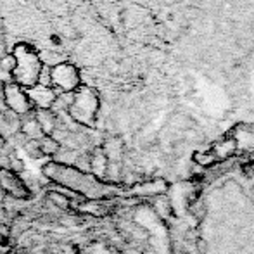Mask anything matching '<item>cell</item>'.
Masks as SVG:
<instances>
[{
	"instance_id": "13",
	"label": "cell",
	"mask_w": 254,
	"mask_h": 254,
	"mask_svg": "<svg viewBox=\"0 0 254 254\" xmlns=\"http://www.w3.org/2000/svg\"><path fill=\"white\" fill-rule=\"evenodd\" d=\"M38 142V149H40L42 156H49V157H54L61 149V144L52 137V135H44Z\"/></svg>"
},
{
	"instance_id": "3",
	"label": "cell",
	"mask_w": 254,
	"mask_h": 254,
	"mask_svg": "<svg viewBox=\"0 0 254 254\" xmlns=\"http://www.w3.org/2000/svg\"><path fill=\"white\" fill-rule=\"evenodd\" d=\"M85 2L113 30V24H120L128 12L138 10L144 17L154 19L163 10L177 5L182 0H85Z\"/></svg>"
},
{
	"instance_id": "16",
	"label": "cell",
	"mask_w": 254,
	"mask_h": 254,
	"mask_svg": "<svg viewBox=\"0 0 254 254\" xmlns=\"http://www.w3.org/2000/svg\"><path fill=\"white\" fill-rule=\"evenodd\" d=\"M24 151L30 154L31 157H42V152H40V149H38L37 140H26V144H24Z\"/></svg>"
},
{
	"instance_id": "4",
	"label": "cell",
	"mask_w": 254,
	"mask_h": 254,
	"mask_svg": "<svg viewBox=\"0 0 254 254\" xmlns=\"http://www.w3.org/2000/svg\"><path fill=\"white\" fill-rule=\"evenodd\" d=\"M10 54L16 59V67L12 71V83L19 85L24 90L38 85V78L45 66L40 51L28 42H16L10 49Z\"/></svg>"
},
{
	"instance_id": "7",
	"label": "cell",
	"mask_w": 254,
	"mask_h": 254,
	"mask_svg": "<svg viewBox=\"0 0 254 254\" xmlns=\"http://www.w3.org/2000/svg\"><path fill=\"white\" fill-rule=\"evenodd\" d=\"M2 102L10 113H14L16 116H28L33 114L35 107L28 99V94L24 88H21L16 83H7L3 85V97Z\"/></svg>"
},
{
	"instance_id": "8",
	"label": "cell",
	"mask_w": 254,
	"mask_h": 254,
	"mask_svg": "<svg viewBox=\"0 0 254 254\" xmlns=\"http://www.w3.org/2000/svg\"><path fill=\"white\" fill-rule=\"evenodd\" d=\"M0 190H3L7 195L17 199V201H26L31 195L30 187L21 178V175L12 173L5 168H0Z\"/></svg>"
},
{
	"instance_id": "6",
	"label": "cell",
	"mask_w": 254,
	"mask_h": 254,
	"mask_svg": "<svg viewBox=\"0 0 254 254\" xmlns=\"http://www.w3.org/2000/svg\"><path fill=\"white\" fill-rule=\"evenodd\" d=\"M51 87L59 94H73L81 85V71L73 61H59L52 64L51 69Z\"/></svg>"
},
{
	"instance_id": "5",
	"label": "cell",
	"mask_w": 254,
	"mask_h": 254,
	"mask_svg": "<svg viewBox=\"0 0 254 254\" xmlns=\"http://www.w3.org/2000/svg\"><path fill=\"white\" fill-rule=\"evenodd\" d=\"M99 109H101L99 92L90 85H80L71 94V101L66 109V114L76 125H81L85 128H95L97 127Z\"/></svg>"
},
{
	"instance_id": "18",
	"label": "cell",
	"mask_w": 254,
	"mask_h": 254,
	"mask_svg": "<svg viewBox=\"0 0 254 254\" xmlns=\"http://www.w3.org/2000/svg\"><path fill=\"white\" fill-rule=\"evenodd\" d=\"M3 145H5V135L0 131V149H3Z\"/></svg>"
},
{
	"instance_id": "15",
	"label": "cell",
	"mask_w": 254,
	"mask_h": 254,
	"mask_svg": "<svg viewBox=\"0 0 254 254\" xmlns=\"http://www.w3.org/2000/svg\"><path fill=\"white\" fill-rule=\"evenodd\" d=\"M14 67H16V59H14V56L9 52L2 61H0V71H5V73L12 74Z\"/></svg>"
},
{
	"instance_id": "10",
	"label": "cell",
	"mask_w": 254,
	"mask_h": 254,
	"mask_svg": "<svg viewBox=\"0 0 254 254\" xmlns=\"http://www.w3.org/2000/svg\"><path fill=\"white\" fill-rule=\"evenodd\" d=\"M33 118L38 123L40 130L44 131V135H54L57 131V125H59V118L57 114L51 109H35Z\"/></svg>"
},
{
	"instance_id": "12",
	"label": "cell",
	"mask_w": 254,
	"mask_h": 254,
	"mask_svg": "<svg viewBox=\"0 0 254 254\" xmlns=\"http://www.w3.org/2000/svg\"><path fill=\"white\" fill-rule=\"evenodd\" d=\"M19 131L21 135L28 138V140H40L44 137V131L40 130L38 123L35 121V118L31 120H26V121H21V127H19Z\"/></svg>"
},
{
	"instance_id": "9",
	"label": "cell",
	"mask_w": 254,
	"mask_h": 254,
	"mask_svg": "<svg viewBox=\"0 0 254 254\" xmlns=\"http://www.w3.org/2000/svg\"><path fill=\"white\" fill-rule=\"evenodd\" d=\"M26 94L35 109H52V106L59 97V92L56 88L44 87V85H35V87L28 88Z\"/></svg>"
},
{
	"instance_id": "14",
	"label": "cell",
	"mask_w": 254,
	"mask_h": 254,
	"mask_svg": "<svg viewBox=\"0 0 254 254\" xmlns=\"http://www.w3.org/2000/svg\"><path fill=\"white\" fill-rule=\"evenodd\" d=\"M5 170L12 171V173H16V175H21V173H24V170H26V164H24V161L21 159V157H17V154L10 152L9 156H7Z\"/></svg>"
},
{
	"instance_id": "2",
	"label": "cell",
	"mask_w": 254,
	"mask_h": 254,
	"mask_svg": "<svg viewBox=\"0 0 254 254\" xmlns=\"http://www.w3.org/2000/svg\"><path fill=\"white\" fill-rule=\"evenodd\" d=\"M42 173L49 182L59 185L64 190H69L73 194L80 195L81 199L99 201V199L111 197L114 192L113 184H109V182L97 180L94 175L80 171L74 166L59 164L52 159L42 166Z\"/></svg>"
},
{
	"instance_id": "1",
	"label": "cell",
	"mask_w": 254,
	"mask_h": 254,
	"mask_svg": "<svg viewBox=\"0 0 254 254\" xmlns=\"http://www.w3.org/2000/svg\"><path fill=\"white\" fill-rule=\"evenodd\" d=\"M0 28L7 37L74 64L99 66L120 49L116 33L85 0H0Z\"/></svg>"
},
{
	"instance_id": "17",
	"label": "cell",
	"mask_w": 254,
	"mask_h": 254,
	"mask_svg": "<svg viewBox=\"0 0 254 254\" xmlns=\"http://www.w3.org/2000/svg\"><path fill=\"white\" fill-rule=\"evenodd\" d=\"M7 44H5V40H2V38H0V61L3 59V57L7 56Z\"/></svg>"
},
{
	"instance_id": "11",
	"label": "cell",
	"mask_w": 254,
	"mask_h": 254,
	"mask_svg": "<svg viewBox=\"0 0 254 254\" xmlns=\"http://www.w3.org/2000/svg\"><path fill=\"white\" fill-rule=\"evenodd\" d=\"M107 168H109V159L104 154L102 147H97L90 152V175H94L97 180L106 182Z\"/></svg>"
}]
</instances>
